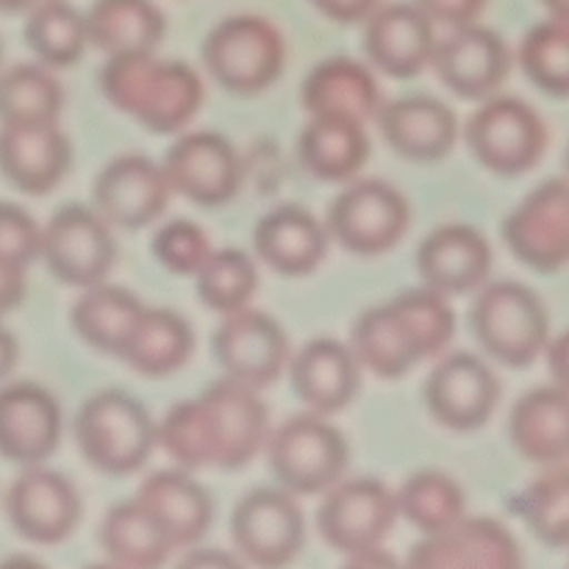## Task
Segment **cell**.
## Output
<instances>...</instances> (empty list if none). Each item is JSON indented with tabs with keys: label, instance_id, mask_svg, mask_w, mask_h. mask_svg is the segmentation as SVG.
I'll return each mask as SVG.
<instances>
[{
	"label": "cell",
	"instance_id": "20",
	"mask_svg": "<svg viewBox=\"0 0 569 569\" xmlns=\"http://www.w3.org/2000/svg\"><path fill=\"white\" fill-rule=\"evenodd\" d=\"M433 22L417 3L378 6L365 20V53L392 78H415L431 64Z\"/></svg>",
	"mask_w": 569,
	"mask_h": 569
},
{
	"label": "cell",
	"instance_id": "29",
	"mask_svg": "<svg viewBox=\"0 0 569 569\" xmlns=\"http://www.w3.org/2000/svg\"><path fill=\"white\" fill-rule=\"evenodd\" d=\"M511 445L533 465H559L569 459V392L559 387L531 389L515 403L509 417Z\"/></svg>",
	"mask_w": 569,
	"mask_h": 569
},
{
	"label": "cell",
	"instance_id": "6",
	"mask_svg": "<svg viewBox=\"0 0 569 569\" xmlns=\"http://www.w3.org/2000/svg\"><path fill=\"white\" fill-rule=\"evenodd\" d=\"M267 456L283 489L317 495L342 481L348 470V442L320 415H300L267 437Z\"/></svg>",
	"mask_w": 569,
	"mask_h": 569
},
{
	"label": "cell",
	"instance_id": "53",
	"mask_svg": "<svg viewBox=\"0 0 569 569\" xmlns=\"http://www.w3.org/2000/svg\"><path fill=\"white\" fill-rule=\"evenodd\" d=\"M203 561H217V565H233V559H228V556H192V559L187 561V565H203Z\"/></svg>",
	"mask_w": 569,
	"mask_h": 569
},
{
	"label": "cell",
	"instance_id": "11",
	"mask_svg": "<svg viewBox=\"0 0 569 569\" xmlns=\"http://www.w3.org/2000/svg\"><path fill=\"white\" fill-rule=\"evenodd\" d=\"M217 365L226 378L250 389H267L289 365V337L272 317L253 309L226 315L211 337Z\"/></svg>",
	"mask_w": 569,
	"mask_h": 569
},
{
	"label": "cell",
	"instance_id": "39",
	"mask_svg": "<svg viewBox=\"0 0 569 569\" xmlns=\"http://www.w3.org/2000/svg\"><path fill=\"white\" fill-rule=\"evenodd\" d=\"M156 442H161L181 470L217 467L220 459L214 420L203 398L172 406L161 426H156Z\"/></svg>",
	"mask_w": 569,
	"mask_h": 569
},
{
	"label": "cell",
	"instance_id": "52",
	"mask_svg": "<svg viewBox=\"0 0 569 569\" xmlns=\"http://www.w3.org/2000/svg\"><path fill=\"white\" fill-rule=\"evenodd\" d=\"M39 0H0V11H6V14H17V11H28L33 9Z\"/></svg>",
	"mask_w": 569,
	"mask_h": 569
},
{
	"label": "cell",
	"instance_id": "37",
	"mask_svg": "<svg viewBox=\"0 0 569 569\" xmlns=\"http://www.w3.org/2000/svg\"><path fill=\"white\" fill-rule=\"evenodd\" d=\"M64 89L42 64H17L0 72V122L39 126L59 122Z\"/></svg>",
	"mask_w": 569,
	"mask_h": 569
},
{
	"label": "cell",
	"instance_id": "5",
	"mask_svg": "<svg viewBox=\"0 0 569 569\" xmlns=\"http://www.w3.org/2000/svg\"><path fill=\"white\" fill-rule=\"evenodd\" d=\"M465 139L487 170L515 178L542 161L548 128L531 103L509 94H492L472 111Z\"/></svg>",
	"mask_w": 569,
	"mask_h": 569
},
{
	"label": "cell",
	"instance_id": "16",
	"mask_svg": "<svg viewBox=\"0 0 569 569\" xmlns=\"http://www.w3.org/2000/svg\"><path fill=\"white\" fill-rule=\"evenodd\" d=\"M439 81L465 100H487L511 72V50L500 33L478 22L450 31L437 42L431 59Z\"/></svg>",
	"mask_w": 569,
	"mask_h": 569
},
{
	"label": "cell",
	"instance_id": "43",
	"mask_svg": "<svg viewBox=\"0 0 569 569\" xmlns=\"http://www.w3.org/2000/svg\"><path fill=\"white\" fill-rule=\"evenodd\" d=\"M520 67L528 81L553 98H569V22H539L520 44Z\"/></svg>",
	"mask_w": 569,
	"mask_h": 569
},
{
	"label": "cell",
	"instance_id": "49",
	"mask_svg": "<svg viewBox=\"0 0 569 569\" xmlns=\"http://www.w3.org/2000/svg\"><path fill=\"white\" fill-rule=\"evenodd\" d=\"M545 350H548V367L556 387L569 392V331L561 333V337L556 339V342H550Z\"/></svg>",
	"mask_w": 569,
	"mask_h": 569
},
{
	"label": "cell",
	"instance_id": "4",
	"mask_svg": "<svg viewBox=\"0 0 569 569\" xmlns=\"http://www.w3.org/2000/svg\"><path fill=\"white\" fill-rule=\"evenodd\" d=\"M203 64L222 89L250 98L281 78L287 67V42L264 17H228L206 37Z\"/></svg>",
	"mask_w": 569,
	"mask_h": 569
},
{
	"label": "cell",
	"instance_id": "28",
	"mask_svg": "<svg viewBox=\"0 0 569 569\" xmlns=\"http://www.w3.org/2000/svg\"><path fill=\"white\" fill-rule=\"evenodd\" d=\"M292 389L315 415L345 409L359 392V361L348 345L337 339H315L295 356Z\"/></svg>",
	"mask_w": 569,
	"mask_h": 569
},
{
	"label": "cell",
	"instance_id": "8",
	"mask_svg": "<svg viewBox=\"0 0 569 569\" xmlns=\"http://www.w3.org/2000/svg\"><path fill=\"white\" fill-rule=\"evenodd\" d=\"M400 517L398 495L376 478H350L326 489L317 526L322 539L345 556L381 548Z\"/></svg>",
	"mask_w": 569,
	"mask_h": 569
},
{
	"label": "cell",
	"instance_id": "38",
	"mask_svg": "<svg viewBox=\"0 0 569 569\" xmlns=\"http://www.w3.org/2000/svg\"><path fill=\"white\" fill-rule=\"evenodd\" d=\"M398 511L422 533L448 531L467 515V495L459 483L445 472H417L400 487Z\"/></svg>",
	"mask_w": 569,
	"mask_h": 569
},
{
	"label": "cell",
	"instance_id": "2",
	"mask_svg": "<svg viewBox=\"0 0 569 569\" xmlns=\"http://www.w3.org/2000/svg\"><path fill=\"white\" fill-rule=\"evenodd\" d=\"M76 442L94 470L114 478L131 476L153 453L156 422L131 395L106 389L78 411Z\"/></svg>",
	"mask_w": 569,
	"mask_h": 569
},
{
	"label": "cell",
	"instance_id": "18",
	"mask_svg": "<svg viewBox=\"0 0 569 569\" xmlns=\"http://www.w3.org/2000/svg\"><path fill=\"white\" fill-rule=\"evenodd\" d=\"M61 442L59 400L37 383L0 389V456L33 467L56 453Z\"/></svg>",
	"mask_w": 569,
	"mask_h": 569
},
{
	"label": "cell",
	"instance_id": "13",
	"mask_svg": "<svg viewBox=\"0 0 569 569\" xmlns=\"http://www.w3.org/2000/svg\"><path fill=\"white\" fill-rule=\"evenodd\" d=\"M6 515L26 542L59 545L81 520V498L64 476L33 465L6 492Z\"/></svg>",
	"mask_w": 569,
	"mask_h": 569
},
{
	"label": "cell",
	"instance_id": "26",
	"mask_svg": "<svg viewBox=\"0 0 569 569\" xmlns=\"http://www.w3.org/2000/svg\"><path fill=\"white\" fill-rule=\"evenodd\" d=\"M259 259L281 276H309L328 253V228L300 206H278L253 231Z\"/></svg>",
	"mask_w": 569,
	"mask_h": 569
},
{
	"label": "cell",
	"instance_id": "45",
	"mask_svg": "<svg viewBox=\"0 0 569 569\" xmlns=\"http://www.w3.org/2000/svg\"><path fill=\"white\" fill-rule=\"evenodd\" d=\"M42 253V228L26 209L0 203V256L14 264L31 267Z\"/></svg>",
	"mask_w": 569,
	"mask_h": 569
},
{
	"label": "cell",
	"instance_id": "9",
	"mask_svg": "<svg viewBox=\"0 0 569 569\" xmlns=\"http://www.w3.org/2000/svg\"><path fill=\"white\" fill-rule=\"evenodd\" d=\"M56 281L67 287H94L106 281L117 259V244L103 217L87 206L70 203L42 228V253Z\"/></svg>",
	"mask_w": 569,
	"mask_h": 569
},
{
	"label": "cell",
	"instance_id": "40",
	"mask_svg": "<svg viewBox=\"0 0 569 569\" xmlns=\"http://www.w3.org/2000/svg\"><path fill=\"white\" fill-rule=\"evenodd\" d=\"M194 287L206 309L220 311L226 317L231 311L248 309L259 289V270L242 250H211L209 259L194 272Z\"/></svg>",
	"mask_w": 569,
	"mask_h": 569
},
{
	"label": "cell",
	"instance_id": "3",
	"mask_svg": "<svg viewBox=\"0 0 569 569\" xmlns=\"http://www.w3.org/2000/svg\"><path fill=\"white\" fill-rule=\"evenodd\" d=\"M478 345L500 365L531 367L550 339V317L533 289L517 281L483 283L470 311Z\"/></svg>",
	"mask_w": 569,
	"mask_h": 569
},
{
	"label": "cell",
	"instance_id": "27",
	"mask_svg": "<svg viewBox=\"0 0 569 569\" xmlns=\"http://www.w3.org/2000/svg\"><path fill=\"white\" fill-rule=\"evenodd\" d=\"M137 500L159 522L172 548H194L209 533L214 506L183 470H159L139 487Z\"/></svg>",
	"mask_w": 569,
	"mask_h": 569
},
{
	"label": "cell",
	"instance_id": "34",
	"mask_svg": "<svg viewBox=\"0 0 569 569\" xmlns=\"http://www.w3.org/2000/svg\"><path fill=\"white\" fill-rule=\"evenodd\" d=\"M100 548L114 565L150 569L164 565L172 545L137 498L117 503L100 522Z\"/></svg>",
	"mask_w": 569,
	"mask_h": 569
},
{
	"label": "cell",
	"instance_id": "55",
	"mask_svg": "<svg viewBox=\"0 0 569 569\" xmlns=\"http://www.w3.org/2000/svg\"><path fill=\"white\" fill-rule=\"evenodd\" d=\"M0 59H3V50H0Z\"/></svg>",
	"mask_w": 569,
	"mask_h": 569
},
{
	"label": "cell",
	"instance_id": "35",
	"mask_svg": "<svg viewBox=\"0 0 569 569\" xmlns=\"http://www.w3.org/2000/svg\"><path fill=\"white\" fill-rule=\"evenodd\" d=\"M356 361L378 378H403L415 365H420L409 333L403 331L395 311L387 306L365 311L353 326L350 339Z\"/></svg>",
	"mask_w": 569,
	"mask_h": 569
},
{
	"label": "cell",
	"instance_id": "32",
	"mask_svg": "<svg viewBox=\"0 0 569 569\" xmlns=\"http://www.w3.org/2000/svg\"><path fill=\"white\" fill-rule=\"evenodd\" d=\"M298 156L320 181H350L370 159V139L361 122L311 117L298 139Z\"/></svg>",
	"mask_w": 569,
	"mask_h": 569
},
{
	"label": "cell",
	"instance_id": "42",
	"mask_svg": "<svg viewBox=\"0 0 569 569\" xmlns=\"http://www.w3.org/2000/svg\"><path fill=\"white\" fill-rule=\"evenodd\" d=\"M389 309L395 311L403 331L409 333L420 361L433 359L453 342L456 315L445 295L437 289H411V292L395 298Z\"/></svg>",
	"mask_w": 569,
	"mask_h": 569
},
{
	"label": "cell",
	"instance_id": "1",
	"mask_svg": "<svg viewBox=\"0 0 569 569\" xmlns=\"http://www.w3.org/2000/svg\"><path fill=\"white\" fill-rule=\"evenodd\" d=\"M98 78L106 100L153 133L181 131L203 106L198 72L183 61L156 59V53L109 56Z\"/></svg>",
	"mask_w": 569,
	"mask_h": 569
},
{
	"label": "cell",
	"instance_id": "41",
	"mask_svg": "<svg viewBox=\"0 0 569 569\" xmlns=\"http://www.w3.org/2000/svg\"><path fill=\"white\" fill-rule=\"evenodd\" d=\"M517 515L548 548H569V467L550 465L517 498Z\"/></svg>",
	"mask_w": 569,
	"mask_h": 569
},
{
	"label": "cell",
	"instance_id": "24",
	"mask_svg": "<svg viewBox=\"0 0 569 569\" xmlns=\"http://www.w3.org/2000/svg\"><path fill=\"white\" fill-rule=\"evenodd\" d=\"M376 120L389 148L411 161L445 159L459 139V120L453 109L426 94L381 103Z\"/></svg>",
	"mask_w": 569,
	"mask_h": 569
},
{
	"label": "cell",
	"instance_id": "25",
	"mask_svg": "<svg viewBox=\"0 0 569 569\" xmlns=\"http://www.w3.org/2000/svg\"><path fill=\"white\" fill-rule=\"evenodd\" d=\"M300 100L311 117H337L365 126L378 114L383 94L370 67L345 56H333L320 61L306 76Z\"/></svg>",
	"mask_w": 569,
	"mask_h": 569
},
{
	"label": "cell",
	"instance_id": "50",
	"mask_svg": "<svg viewBox=\"0 0 569 569\" xmlns=\"http://www.w3.org/2000/svg\"><path fill=\"white\" fill-rule=\"evenodd\" d=\"M17 359H20V348H17V339L11 337L9 328L0 326V381L14 370Z\"/></svg>",
	"mask_w": 569,
	"mask_h": 569
},
{
	"label": "cell",
	"instance_id": "33",
	"mask_svg": "<svg viewBox=\"0 0 569 569\" xmlns=\"http://www.w3.org/2000/svg\"><path fill=\"white\" fill-rule=\"evenodd\" d=\"M142 309V300L133 292L100 281L94 287L83 289V295L72 306L70 320L78 337L89 348L100 350V353L120 356L122 345H126L131 328L137 326Z\"/></svg>",
	"mask_w": 569,
	"mask_h": 569
},
{
	"label": "cell",
	"instance_id": "15",
	"mask_svg": "<svg viewBox=\"0 0 569 569\" xmlns=\"http://www.w3.org/2000/svg\"><path fill=\"white\" fill-rule=\"evenodd\" d=\"M164 176L172 192L198 206H222L242 187V164L226 137L194 131L178 139L164 156Z\"/></svg>",
	"mask_w": 569,
	"mask_h": 569
},
{
	"label": "cell",
	"instance_id": "30",
	"mask_svg": "<svg viewBox=\"0 0 569 569\" xmlns=\"http://www.w3.org/2000/svg\"><path fill=\"white\" fill-rule=\"evenodd\" d=\"M167 20L153 0H94L87 11L89 44L109 56L156 53Z\"/></svg>",
	"mask_w": 569,
	"mask_h": 569
},
{
	"label": "cell",
	"instance_id": "54",
	"mask_svg": "<svg viewBox=\"0 0 569 569\" xmlns=\"http://www.w3.org/2000/svg\"><path fill=\"white\" fill-rule=\"evenodd\" d=\"M567 172H569V150H567Z\"/></svg>",
	"mask_w": 569,
	"mask_h": 569
},
{
	"label": "cell",
	"instance_id": "7",
	"mask_svg": "<svg viewBox=\"0 0 569 569\" xmlns=\"http://www.w3.org/2000/svg\"><path fill=\"white\" fill-rule=\"evenodd\" d=\"M409 200L387 181H356L328 211V237L356 256H381L406 237Z\"/></svg>",
	"mask_w": 569,
	"mask_h": 569
},
{
	"label": "cell",
	"instance_id": "48",
	"mask_svg": "<svg viewBox=\"0 0 569 569\" xmlns=\"http://www.w3.org/2000/svg\"><path fill=\"white\" fill-rule=\"evenodd\" d=\"M26 270L28 267L0 256V315H9L26 298Z\"/></svg>",
	"mask_w": 569,
	"mask_h": 569
},
{
	"label": "cell",
	"instance_id": "10",
	"mask_svg": "<svg viewBox=\"0 0 569 569\" xmlns=\"http://www.w3.org/2000/svg\"><path fill=\"white\" fill-rule=\"evenodd\" d=\"M231 539L250 565L283 567L306 542L303 511L289 492L253 489L233 509Z\"/></svg>",
	"mask_w": 569,
	"mask_h": 569
},
{
	"label": "cell",
	"instance_id": "44",
	"mask_svg": "<svg viewBox=\"0 0 569 569\" xmlns=\"http://www.w3.org/2000/svg\"><path fill=\"white\" fill-rule=\"evenodd\" d=\"M153 256L176 276H194L211 253L209 237L198 222L172 220L153 237Z\"/></svg>",
	"mask_w": 569,
	"mask_h": 569
},
{
	"label": "cell",
	"instance_id": "51",
	"mask_svg": "<svg viewBox=\"0 0 569 569\" xmlns=\"http://www.w3.org/2000/svg\"><path fill=\"white\" fill-rule=\"evenodd\" d=\"M542 6L550 11L553 20L569 22V0H542Z\"/></svg>",
	"mask_w": 569,
	"mask_h": 569
},
{
	"label": "cell",
	"instance_id": "46",
	"mask_svg": "<svg viewBox=\"0 0 569 569\" xmlns=\"http://www.w3.org/2000/svg\"><path fill=\"white\" fill-rule=\"evenodd\" d=\"M422 11L431 17V22H442V26L461 28L476 22L487 9V0H417Z\"/></svg>",
	"mask_w": 569,
	"mask_h": 569
},
{
	"label": "cell",
	"instance_id": "36",
	"mask_svg": "<svg viewBox=\"0 0 569 569\" xmlns=\"http://www.w3.org/2000/svg\"><path fill=\"white\" fill-rule=\"evenodd\" d=\"M26 42L44 67H72L89 44L87 14L67 0H39L28 9Z\"/></svg>",
	"mask_w": 569,
	"mask_h": 569
},
{
	"label": "cell",
	"instance_id": "17",
	"mask_svg": "<svg viewBox=\"0 0 569 569\" xmlns=\"http://www.w3.org/2000/svg\"><path fill=\"white\" fill-rule=\"evenodd\" d=\"M172 187L164 176V167L150 161L148 156H120L100 170L94 178V211L109 226L137 228L150 226L164 214L170 203Z\"/></svg>",
	"mask_w": 569,
	"mask_h": 569
},
{
	"label": "cell",
	"instance_id": "12",
	"mask_svg": "<svg viewBox=\"0 0 569 569\" xmlns=\"http://www.w3.org/2000/svg\"><path fill=\"white\" fill-rule=\"evenodd\" d=\"M511 253L537 272L569 264V181H545L503 222Z\"/></svg>",
	"mask_w": 569,
	"mask_h": 569
},
{
	"label": "cell",
	"instance_id": "19",
	"mask_svg": "<svg viewBox=\"0 0 569 569\" xmlns=\"http://www.w3.org/2000/svg\"><path fill=\"white\" fill-rule=\"evenodd\" d=\"M409 565L428 569H515L522 565V553L509 528L498 520L465 515L448 531L415 545Z\"/></svg>",
	"mask_w": 569,
	"mask_h": 569
},
{
	"label": "cell",
	"instance_id": "31",
	"mask_svg": "<svg viewBox=\"0 0 569 569\" xmlns=\"http://www.w3.org/2000/svg\"><path fill=\"white\" fill-rule=\"evenodd\" d=\"M194 333L181 315L170 309H142L137 326L128 333L120 359L148 378H164L189 361Z\"/></svg>",
	"mask_w": 569,
	"mask_h": 569
},
{
	"label": "cell",
	"instance_id": "47",
	"mask_svg": "<svg viewBox=\"0 0 569 569\" xmlns=\"http://www.w3.org/2000/svg\"><path fill=\"white\" fill-rule=\"evenodd\" d=\"M311 3L328 20L353 26V22H365L381 6V0H311Z\"/></svg>",
	"mask_w": 569,
	"mask_h": 569
},
{
	"label": "cell",
	"instance_id": "22",
	"mask_svg": "<svg viewBox=\"0 0 569 569\" xmlns=\"http://www.w3.org/2000/svg\"><path fill=\"white\" fill-rule=\"evenodd\" d=\"M492 270V248L472 226H442L422 239L417 250V272L426 287L442 295L476 292Z\"/></svg>",
	"mask_w": 569,
	"mask_h": 569
},
{
	"label": "cell",
	"instance_id": "23",
	"mask_svg": "<svg viewBox=\"0 0 569 569\" xmlns=\"http://www.w3.org/2000/svg\"><path fill=\"white\" fill-rule=\"evenodd\" d=\"M200 398L206 400L214 420L217 445H220L217 467L242 470L261 453L270 437V415L267 403L259 398V389L222 378L211 383Z\"/></svg>",
	"mask_w": 569,
	"mask_h": 569
},
{
	"label": "cell",
	"instance_id": "14",
	"mask_svg": "<svg viewBox=\"0 0 569 569\" xmlns=\"http://www.w3.org/2000/svg\"><path fill=\"white\" fill-rule=\"evenodd\" d=\"M500 403V381L478 356H445L426 381V406L450 431H478Z\"/></svg>",
	"mask_w": 569,
	"mask_h": 569
},
{
	"label": "cell",
	"instance_id": "21",
	"mask_svg": "<svg viewBox=\"0 0 569 569\" xmlns=\"http://www.w3.org/2000/svg\"><path fill=\"white\" fill-rule=\"evenodd\" d=\"M72 164L70 139L59 122L0 126V172L26 194H48Z\"/></svg>",
	"mask_w": 569,
	"mask_h": 569
}]
</instances>
